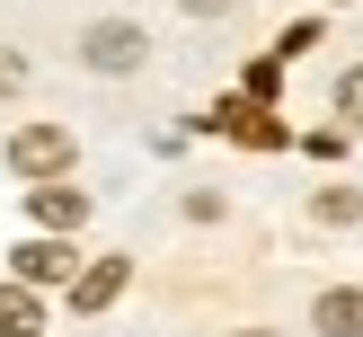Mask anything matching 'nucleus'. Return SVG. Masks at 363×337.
<instances>
[{"mask_svg": "<svg viewBox=\"0 0 363 337\" xmlns=\"http://www.w3.org/2000/svg\"><path fill=\"white\" fill-rule=\"evenodd\" d=\"M142 53H151V35H142L133 18H98V27L80 35V62L89 71H142Z\"/></svg>", "mask_w": 363, "mask_h": 337, "instance_id": "obj_1", "label": "nucleus"}, {"mask_svg": "<svg viewBox=\"0 0 363 337\" xmlns=\"http://www.w3.org/2000/svg\"><path fill=\"white\" fill-rule=\"evenodd\" d=\"M9 169L18 177H62L71 169V133L62 124H18L9 133Z\"/></svg>", "mask_w": 363, "mask_h": 337, "instance_id": "obj_2", "label": "nucleus"}, {"mask_svg": "<svg viewBox=\"0 0 363 337\" xmlns=\"http://www.w3.org/2000/svg\"><path fill=\"white\" fill-rule=\"evenodd\" d=\"M80 266H71V248H62V231H35L27 248H18V284H71Z\"/></svg>", "mask_w": 363, "mask_h": 337, "instance_id": "obj_3", "label": "nucleus"}, {"mask_svg": "<svg viewBox=\"0 0 363 337\" xmlns=\"http://www.w3.org/2000/svg\"><path fill=\"white\" fill-rule=\"evenodd\" d=\"M27 213H35V231H80V222H89V195L45 177V187H27Z\"/></svg>", "mask_w": 363, "mask_h": 337, "instance_id": "obj_4", "label": "nucleus"}, {"mask_svg": "<svg viewBox=\"0 0 363 337\" xmlns=\"http://www.w3.org/2000/svg\"><path fill=\"white\" fill-rule=\"evenodd\" d=\"M311 328H319V337H363V284L319 293V302H311Z\"/></svg>", "mask_w": 363, "mask_h": 337, "instance_id": "obj_5", "label": "nucleus"}, {"mask_svg": "<svg viewBox=\"0 0 363 337\" xmlns=\"http://www.w3.org/2000/svg\"><path fill=\"white\" fill-rule=\"evenodd\" d=\"M124 284H133V266H124V258H98V266H80V275H71V302H80V311H106Z\"/></svg>", "mask_w": 363, "mask_h": 337, "instance_id": "obj_6", "label": "nucleus"}, {"mask_svg": "<svg viewBox=\"0 0 363 337\" xmlns=\"http://www.w3.org/2000/svg\"><path fill=\"white\" fill-rule=\"evenodd\" d=\"M222 133H240V142H257V151H284V142H293V133H284V124L266 116L257 98H248V106H222Z\"/></svg>", "mask_w": 363, "mask_h": 337, "instance_id": "obj_7", "label": "nucleus"}, {"mask_svg": "<svg viewBox=\"0 0 363 337\" xmlns=\"http://www.w3.org/2000/svg\"><path fill=\"white\" fill-rule=\"evenodd\" d=\"M35 328H45L35 284H0V337H35Z\"/></svg>", "mask_w": 363, "mask_h": 337, "instance_id": "obj_8", "label": "nucleus"}, {"mask_svg": "<svg viewBox=\"0 0 363 337\" xmlns=\"http://www.w3.org/2000/svg\"><path fill=\"white\" fill-rule=\"evenodd\" d=\"M354 213H363L354 187H319V222H354Z\"/></svg>", "mask_w": 363, "mask_h": 337, "instance_id": "obj_9", "label": "nucleus"}, {"mask_svg": "<svg viewBox=\"0 0 363 337\" xmlns=\"http://www.w3.org/2000/svg\"><path fill=\"white\" fill-rule=\"evenodd\" d=\"M337 116H346V124H363V62L337 80Z\"/></svg>", "mask_w": 363, "mask_h": 337, "instance_id": "obj_10", "label": "nucleus"}, {"mask_svg": "<svg viewBox=\"0 0 363 337\" xmlns=\"http://www.w3.org/2000/svg\"><path fill=\"white\" fill-rule=\"evenodd\" d=\"M186 18H222V9H240V0H177Z\"/></svg>", "mask_w": 363, "mask_h": 337, "instance_id": "obj_11", "label": "nucleus"}, {"mask_svg": "<svg viewBox=\"0 0 363 337\" xmlns=\"http://www.w3.org/2000/svg\"><path fill=\"white\" fill-rule=\"evenodd\" d=\"M0 89H18V53H0Z\"/></svg>", "mask_w": 363, "mask_h": 337, "instance_id": "obj_12", "label": "nucleus"}, {"mask_svg": "<svg viewBox=\"0 0 363 337\" xmlns=\"http://www.w3.org/2000/svg\"><path fill=\"white\" fill-rule=\"evenodd\" d=\"M240 337H275V328H240Z\"/></svg>", "mask_w": 363, "mask_h": 337, "instance_id": "obj_13", "label": "nucleus"}]
</instances>
